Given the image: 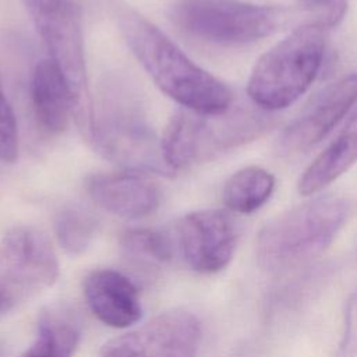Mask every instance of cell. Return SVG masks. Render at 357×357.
Segmentation results:
<instances>
[{
    "mask_svg": "<svg viewBox=\"0 0 357 357\" xmlns=\"http://www.w3.org/2000/svg\"><path fill=\"white\" fill-rule=\"evenodd\" d=\"M336 0L303 1L297 6L255 4L241 0H176L170 20L187 35L212 45L243 46L282 31L335 28L340 20Z\"/></svg>",
    "mask_w": 357,
    "mask_h": 357,
    "instance_id": "1",
    "label": "cell"
},
{
    "mask_svg": "<svg viewBox=\"0 0 357 357\" xmlns=\"http://www.w3.org/2000/svg\"><path fill=\"white\" fill-rule=\"evenodd\" d=\"M123 36L155 85L183 109L219 114L234 105L231 89L197 66L165 32L134 11L120 14Z\"/></svg>",
    "mask_w": 357,
    "mask_h": 357,
    "instance_id": "2",
    "label": "cell"
},
{
    "mask_svg": "<svg viewBox=\"0 0 357 357\" xmlns=\"http://www.w3.org/2000/svg\"><path fill=\"white\" fill-rule=\"evenodd\" d=\"M351 208L347 197L326 194L278 215L258 233V265L269 273H284L311 262L336 238Z\"/></svg>",
    "mask_w": 357,
    "mask_h": 357,
    "instance_id": "3",
    "label": "cell"
},
{
    "mask_svg": "<svg viewBox=\"0 0 357 357\" xmlns=\"http://www.w3.org/2000/svg\"><path fill=\"white\" fill-rule=\"evenodd\" d=\"M88 132L98 152L124 170L169 174L156 138L134 88L121 78L102 84Z\"/></svg>",
    "mask_w": 357,
    "mask_h": 357,
    "instance_id": "4",
    "label": "cell"
},
{
    "mask_svg": "<svg viewBox=\"0 0 357 357\" xmlns=\"http://www.w3.org/2000/svg\"><path fill=\"white\" fill-rule=\"evenodd\" d=\"M234 106L219 114L177 110L160 138L162 156L167 167L177 172L209 160L257 139L275 124L272 113L255 105L254 107Z\"/></svg>",
    "mask_w": 357,
    "mask_h": 357,
    "instance_id": "5",
    "label": "cell"
},
{
    "mask_svg": "<svg viewBox=\"0 0 357 357\" xmlns=\"http://www.w3.org/2000/svg\"><path fill=\"white\" fill-rule=\"evenodd\" d=\"M326 31L303 26L275 43L254 64L247 82L251 102L266 112L296 103L315 81L324 61Z\"/></svg>",
    "mask_w": 357,
    "mask_h": 357,
    "instance_id": "6",
    "label": "cell"
},
{
    "mask_svg": "<svg viewBox=\"0 0 357 357\" xmlns=\"http://www.w3.org/2000/svg\"><path fill=\"white\" fill-rule=\"evenodd\" d=\"M49 53L66 78L79 121L89 127V95L79 13L71 0H22Z\"/></svg>",
    "mask_w": 357,
    "mask_h": 357,
    "instance_id": "7",
    "label": "cell"
},
{
    "mask_svg": "<svg viewBox=\"0 0 357 357\" xmlns=\"http://www.w3.org/2000/svg\"><path fill=\"white\" fill-rule=\"evenodd\" d=\"M201 337L199 319L187 310L174 308L107 340L100 357H195Z\"/></svg>",
    "mask_w": 357,
    "mask_h": 357,
    "instance_id": "8",
    "label": "cell"
},
{
    "mask_svg": "<svg viewBox=\"0 0 357 357\" xmlns=\"http://www.w3.org/2000/svg\"><path fill=\"white\" fill-rule=\"evenodd\" d=\"M178 251L198 273L225 269L233 259L238 231L233 218L222 209H201L184 215L176 226Z\"/></svg>",
    "mask_w": 357,
    "mask_h": 357,
    "instance_id": "9",
    "label": "cell"
},
{
    "mask_svg": "<svg viewBox=\"0 0 357 357\" xmlns=\"http://www.w3.org/2000/svg\"><path fill=\"white\" fill-rule=\"evenodd\" d=\"M357 100V74H347L324 88L282 131L278 146L284 155L305 152L319 144Z\"/></svg>",
    "mask_w": 357,
    "mask_h": 357,
    "instance_id": "10",
    "label": "cell"
},
{
    "mask_svg": "<svg viewBox=\"0 0 357 357\" xmlns=\"http://www.w3.org/2000/svg\"><path fill=\"white\" fill-rule=\"evenodd\" d=\"M86 191L100 208L124 219L148 216L160 202L158 184L145 173L131 170L92 174Z\"/></svg>",
    "mask_w": 357,
    "mask_h": 357,
    "instance_id": "11",
    "label": "cell"
},
{
    "mask_svg": "<svg viewBox=\"0 0 357 357\" xmlns=\"http://www.w3.org/2000/svg\"><path fill=\"white\" fill-rule=\"evenodd\" d=\"M84 296L93 315L107 326L127 328L141 318L135 284L114 269H95L84 280Z\"/></svg>",
    "mask_w": 357,
    "mask_h": 357,
    "instance_id": "12",
    "label": "cell"
},
{
    "mask_svg": "<svg viewBox=\"0 0 357 357\" xmlns=\"http://www.w3.org/2000/svg\"><path fill=\"white\" fill-rule=\"evenodd\" d=\"M31 98L40 126L52 134L63 132L74 112L70 86L60 70L50 61H39L31 78Z\"/></svg>",
    "mask_w": 357,
    "mask_h": 357,
    "instance_id": "13",
    "label": "cell"
},
{
    "mask_svg": "<svg viewBox=\"0 0 357 357\" xmlns=\"http://www.w3.org/2000/svg\"><path fill=\"white\" fill-rule=\"evenodd\" d=\"M357 163V110L337 137L307 166L297 181L301 195H315Z\"/></svg>",
    "mask_w": 357,
    "mask_h": 357,
    "instance_id": "14",
    "label": "cell"
},
{
    "mask_svg": "<svg viewBox=\"0 0 357 357\" xmlns=\"http://www.w3.org/2000/svg\"><path fill=\"white\" fill-rule=\"evenodd\" d=\"M79 337L77 314L64 305H50L40 312L36 337L21 357H73Z\"/></svg>",
    "mask_w": 357,
    "mask_h": 357,
    "instance_id": "15",
    "label": "cell"
},
{
    "mask_svg": "<svg viewBox=\"0 0 357 357\" xmlns=\"http://www.w3.org/2000/svg\"><path fill=\"white\" fill-rule=\"evenodd\" d=\"M273 174L261 166H247L233 173L225 183L222 199L236 213L248 215L262 208L275 190Z\"/></svg>",
    "mask_w": 357,
    "mask_h": 357,
    "instance_id": "16",
    "label": "cell"
},
{
    "mask_svg": "<svg viewBox=\"0 0 357 357\" xmlns=\"http://www.w3.org/2000/svg\"><path fill=\"white\" fill-rule=\"evenodd\" d=\"M120 247L124 257L137 266L158 268L172 259L169 238L153 229H130L123 233Z\"/></svg>",
    "mask_w": 357,
    "mask_h": 357,
    "instance_id": "17",
    "label": "cell"
},
{
    "mask_svg": "<svg viewBox=\"0 0 357 357\" xmlns=\"http://www.w3.org/2000/svg\"><path fill=\"white\" fill-rule=\"evenodd\" d=\"M96 219L84 206L68 204L60 208L54 219V231L60 245L70 254L84 252L96 233Z\"/></svg>",
    "mask_w": 357,
    "mask_h": 357,
    "instance_id": "18",
    "label": "cell"
},
{
    "mask_svg": "<svg viewBox=\"0 0 357 357\" xmlns=\"http://www.w3.org/2000/svg\"><path fill=\"white\" fill-rule=\"evenodd\" d=\"M31 297L33 293L17 271L0 258V317Z\"/></svg>",
    "mask_w": 357,
    "mask_h": 357,
    "instance_id": "19",
    "label": "cell"
},
{
    "mask_svg": "<svg viewBox=\"0 0 357 357\" xmlns=\"http://www.w3.org/2000/svg\"><path fill=\"white\" fill-rule=\"evenodd\" d=\"M18 158V130L14 112L0 79V162L13 163Z\"/></svg>",
    "mask_w": 357,
    "mask_h": 357,
    "instance_id": "20",
    "label": "cell"
},
{
    "mask_svg": "<svg viewBox=\"0 0 357 357\" xmlns=\"http://www.w3.org/2000/svg\"><path fill=\"white\" fill-rule=\"evenodd\" d=\"M0 357H8V350L3 340H0Z\"/></svg>",
    "mask_w": 357,
    "mask_h": 357,
    "instance_id": "21",
    "label": "cell"
},
{
    "mask_svg": "<svg viewBox=\"0 0 357 357\" xmlns=\"http://www.w3.org/2000/svg\"><path fill=\"white\" fill-rule=\"evenodd\" d=\"M303 1H312V0H303Z\"/></svg>",
    "mask_w": 357,
    "mask_h": 357,
    "instance_id": "22",
    "label": "cell"
}]
</instances>
